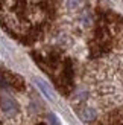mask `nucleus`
Instances as JSON below:
<instances>
[{
    "mask_svg": "<svg viewBox=\"0 0 123 125\" xmlns=\"http://www.w3.org/2000/svg\"><path fill=\"white\" fill-rule=\"evenodd\" d=\"M34 83H35V85L38 87L40 92L49 99V101H56V95H55V92L52 90V87L49 85L44 79H41V78H34Z\"/></svg>",
    "mask_w": 123,
    "mask_h": 125,
    "instance_id": "f03ea898",
    "label": "nucleus"
},
{
    "mask_svg": "<svg viewBox=\"0 0 123 125\" xmlns=\"http://www.w3.org/2000/svg\"><path fill=\"white\" fill-rule=\"evenodd\" d=\"M81 116H82L84 121H93L94 116H96V111L93 108H84L82 113H81Z\"/></svg>",
    "mask_w": 123,
    "mask_h": 125,
    "instance_id": "7ed1b4c3",
    "label": "nucleus"
},
{
    "mask_svg": "<svg viewBox=\"0 0 123 125\" xmlns=\"http://www.w3.org/2000/svg\"><path fill=\"white\" fill-rule=\"evenodd\" d=\"M47 121H49V124H50V125H61V122H59V119H58V116L53 115V113H50V115L47 116Z\"/></svg>",
    "mask_w": 123,
    "mask_h": 125,
    "instance_id": "20e7f679",
    "label": "nucleus"
},
{
    "mask_svg": "<svg viewBox=\"0 0 123 125\" xmlns=\"http://www.w3.org/2000/svg\"><path fill=\"white\" fill-rule=\"evenodd\" d=\"M0 107H2V111L8 116H14L17 113V102L12 99L9 95H2L0 96Z\"/></svg>",
    "mask_w": 123,
    "mask_h": 125,
    "instance_id": "f257e3e1",
    "label": "nucleus"
},
{
    "mask_svg": "<svg viewBox=\"0 0 123 125\" xmlns=\"http://www.w3.org/2000/svg\"><path fill=\"white\" fill-rule=\"evenodd\" d=\"M78 3H79V0H70V2H69V5L71 6V8H75Z\"/></svg>",
    "mask_w": 123,
    "mask_h": 125,
    "instance_id": "39448f33",
    "label": "nucleus"
},
{
    "mask_svg": "<svg viewBox=\"0 0 123 125\" xmlns=\"http://www.w3.org/2000/svg\"><path fill=\"white\" fill-rule=\"evenodd\" d=\"M0 87H6V81L2 76H0Z\"/></svg>",
    "mask_w": 123,
    "mask_h": 125,
    "instance_id": "423d86ee",
    "label": "nucleus"
}]
</instances>
